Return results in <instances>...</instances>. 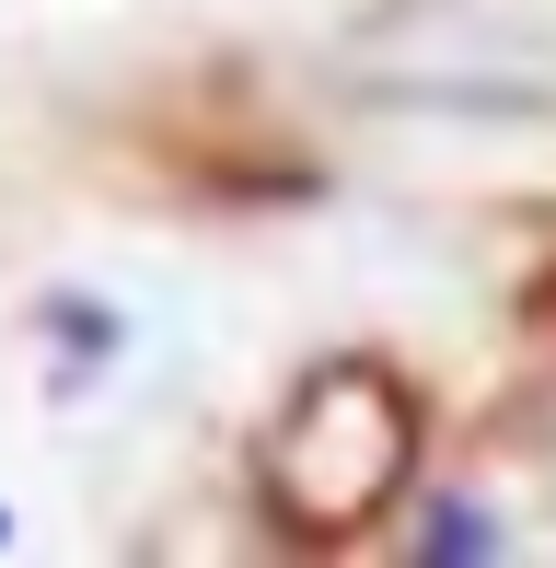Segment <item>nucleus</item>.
Masks as SVG:
<instances>
[{"label": "nucleus", "mask_w": 556, "mask_h": 568, "mask_svg": "<svg viewBox=\"0 0 556 568\" xmlns=\"http://www.w3.org/2000/svg\"><path fill=\"white\" fill-rule=\"evenodd\" d=\"M406 442H418V418H406V395L383 372H325L290 406V429H278V499L301 523H348V510L394 499Z\"/></svg>", "instance_id": "obj_1"}]
</instances>
